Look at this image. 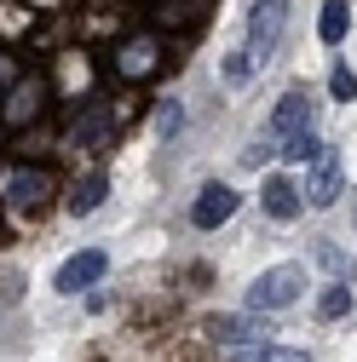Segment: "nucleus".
<instances>
[{
    "mask_svg": "<svg viewBox=\"0 0 357 362\" xmlns=\"http://www.w3.org/2000/svg\"><path fill=\"white\" fill-rule=\"evenodd\" d=\"M300 127H311V98H305V93H283V104H277V115H271V139L283 144L288 132H300Z\"/></svg>",
    "mask_w": 357,
    "mask_h": 362,
    "instance_id": "11",
    "label": "nucleus"
},
{
    "mask_svg": "<svg viewBox=\"0 0 357 362\" xmlns=\"http://www.w3.org/2000/svg\"><path fill=\"white\" fill-rule=\"evenodd\" d=\"M225 362H311L305 351H288V345H271V339H259V345H237Z\"/></svg>",
    "mask_w": 357,
    "mask_h": 362,
    "instance_id": "14",
    "label": "nucleus"
},
{
    "mask_svg": "<svg viewBox=\"0 0 357 362\" xmlns=\"http://www.w3.org/2000/svg\"><path fill=\"white\" fill-rule=\"evenodd\" d=\"M300 293H305V270L300 264H271V270H259V276H254L248 305L254 310H288Z\"/></svg>",
    "mask_w": 357,
    "mask_h": 362,
    "instance_id": "1",
    "label": "nucleus"
},
{
    "mask_svg": "<svg viewBox=\"0 0 357 362\" xmlns=\"http://www.w3.org/2000/svg\"><path fill=\"white\" fill-rule=\"evenodd\" d=\"M329 93H334V98H340V104H351V98H357V75H351V69H346V64H340V69H334V75H329Z\"/></svg>",
    "mask_w": 357,
    "mask_h": 362,
    "instance_id": "19",
    "label": "nucleus"
},
{
    "mask_svg": "<svg viewBox=\"0 0 357 362\" xmlns=\"http://www.w3.org/2000/svg\"><path fill=\"white\" fill-rule=\"evenodd\" d=\"M104 270H110V253H104V247H86V253L64 259V270H58V293H81V288H93Z\"/></svg>",
    "mask_w": 357,
    "mask_h": 362,
    "instance_id": "7",
    "label": "nucleus"
},
{
    "mask_svg": "<svg viewBox=\"0 0 357 362\" xmlns=\"http://www.w3.org/2000/svg\"><path fill=\"white\" fill-rule=\"evenodd\" d=\"M156 127H162V139H173V132L185 127V110H178V104H162V115H156Z\"/></svg>",
    "mask_w": 357,
    "mask_h": 362,
    "instance_id": "20",
    "label": "nucleus"
},
{
    "mask_svg": "<svg viewBox=\"0 0 357 362\" xmlns=\"http://www.w3.org/2000/svg\"><path fill=\"white\" fill-rule=\"evenodd\" d=\"M104 190H110V178H104V173H93L86 185H75V196H69V213H75V218H81V213H93V207L104 202Z\"/></svg>",
    "mask_w": 357,
    "mask_h": 362,
    "instance_id": "16",
    "label": "nucleus"
},
{
    "mask_svg": "<svg viewBox=\"0 0 357 362\" xmlns=\"http://www.w3.org/2000/svg\"><path fill=\"white\" fill-rule=\"evenodd\" d=\"M317 310H323V316H329V322H340V316H346V310H351V288H346V282H340V288H329V293H323V299H317Z\"/></svg>",
    "mask_w": 357,
    "mask_h": 362,
    "instance_id": "18",
    "label": "nucleus"
},
{
    "mask_svg": "<svg viewBox=\"0 0 357 362\" xmlns=\"http://www.w3.org/2000/svg\"><path fill=\"white\" fill-rule=\"evenodd\" d=\"M317 150H323L317 127H300V132H288V139H283V156H288V161H311Z\"/></svg>",
    "mask_w": 357,
    "mask_h": 362,
    "instance_id": "17",
    "label": "nucleus"
},
{
    "mask_svg": "<svg viewBox=\"0 0 357 362\" xmlns=\"http://www.w3.org/2000/svg\"><path fill=\"white\" fill-rule=\"evenodd\" d=\"M110 121H115V115L93 104V110H86V115L75 121V132H69V144H75V150H104V139H110Z\"/></svg>",
    "mask_w": 357,
    "mask_h": 362,
    "instance_id": "12",
    "label": "nucleus"
},
{
    "mask_svg": "<svg viewBox=\"0 0 357 362\" xmlns=\"http://www.w3.org/2000/svg\"><path fill=\"white\" fill-rule=\"evenodd\" d=\"M12 81H18V64H12V58H0V86H12Z\"/></svg>",
    "mask_w": 357,
    "mask_h": 362,
    "instance_id": "22",
    "label": "nucleus"
},
{
    "mask_svg": "<svg viewBox=\"0 0 357 362\" xmlns=\"http://www.w3.org/2000/svg\"><path fill=\"white\" fill-rule=\"evenodd\" d=\"M40 104H47V86L23 75V81L12 86V98H6V115H0V121H6V127H23L29 115H40Z\"/></svg>",
    "mask_w": 357,
    "mask_h": 362,
    "instance_id": "10",
    "label": "nucleus"
},
{
    "mask_svg": "<svg viewBox=\"0 0 357 362\" xmlns=\"http://www.w3.org/2000/svg\"><path fill=\"white\" fill-rule=\"evenodd\" d=\"M47 196H52V173H47V167H12V173H6V202H12L18 213H40Z\"/></svg>",
    "mask_w": 357,
    "mask_h": 362,
    "instance_id": "3",
    "label": "nucleus"
},
{
    "mask_svg": "<svg viewBox=\"0 0 357 362\" xmlns=\"http://www.w3.org/2000/svg\"><path fill=\"white\" fill-rule=\"evenodd\" d=\"M208 334H213L219 345H231V351H237V345H259L271 328H265V322H248V316H213Z\"/></svg>",
    "mask_w": 357,
    "mask_h": 362,
    "instance_id": "9",
    "label": "nucleus"
},
{
    "mask_svg": "<svg viewBox=\"0 0 357 362\" xmlns=\"http://www.w3.org/2000/svg\"><path fill=\"white\" fill-rule=\"evenodd\" d=\"M340 178H346V173H340V156H334V150H317V156H311V178H305L300 196H305L311 207H334V202H340Z\"/></svg>",
    "mask_w": 357,
    "mask_h": 362,
    "instance_id": "4",
    "label": "nucleus"
},
{
    "mask_svg": "<svg viewBox=\"0 0 357 362\" xmlns=\"http://www.w3.org/2000/svg\"><path fill=\"white\" fill-rule=\"evenodd\" d=\"M248 75H254L248 52H231V58H225V81H248Z\"/></svg>",
    "mask_w": 357,
    "mask_h": 362,
    "instance_id": "21",
    "label": "nucleus"
},
{
    "mask_svg": "<svg viewBox=\"0 0 357 362\" xmlns=\"http://www.w3.org/2000/svg\"><path fill=\"white\" fill-rule=\"evenodd\" d=\"M346 29H351L346 0H329V6H323V18H317V35L329 40V47H340V40H346Z\"/></svg>",
    "mask_w": 357,
    "mask_h": 362,
    "instance_id": "15",
    "label": "nucleus"
},
{
    "mask_svg": "<svg viewBox=\"0 0 357 362\" xmlns=\"http://www.w3.org/2000/svg\"><path fill=\"white\" fill-rule=\"evenodd\" d=\"M283 29H288V0H259V6H254V18H248V47H242L254 69L277 52Z\"/></svg>",
    "mask_w": 357,
    "mask_h": 362,
    "instance_id": "2",
    "label": "nucleus"
},
{
    "mask_svg": "<svg viewBox=\"0 0 357 362\" xmlns=\"http://www.w3.org/2000/svg\"><path fill=\"white\" fill-rule=\"evenodd\" d=\"M237 190L231 185H202V196L191 202V224H196V230H219V224H225L231 213H237Z\"/></svg>",
    "mask_w": 357,
    "mask_h": 362,
    "instance_id": "6",
    "label": "nucleus"
},
{
    "mask_svg": "<svg viewBox=\"0 0 357 362\" xmlns=\"http://www.w3.org/2000/svg\"><path fill=\"white\" fill-rule=\"evenodd\" d=\"M311 264H323L334 282H351V276H357V259H351L346 247H334V242H311Z\"/></svg>",
    "mask_w": 357,
    "mask_h": 362,
    "instance_id": "13",
    "label": "nucleus"
},
{
    "mask_svg": "<svg viewBox=\"0 0 357 362\" xmlns=\"http://www.w3.org/2000/svg\"><path fill=\"white\" fill-rule=\"evenodd\" d=\"M265 213H271V218H300V207H305V196H300V185H294V178H283V173H271V178H265Z\"/></svg>",
    "mask_w": 357,
    "mask_h": 362,
    "instance_id": "8",
    "label": "nucleus"
},
{
    "mask_svg": "<svg viewBox=\"0 0 357 362\" xmlns=\"http://www.w3.org/2000/svg\"><path fill=\"white\" fill-rule=\"evenodd\" d=\"M156 69H162V40H156V35H132V40H121V52H115V75L144 81V75H156Z\"/></svg>",
    "mask_w": 357,
    "mask_h": 362,
    "instance_id": "5",
    "label": "nucleus"
}]
</instances>
